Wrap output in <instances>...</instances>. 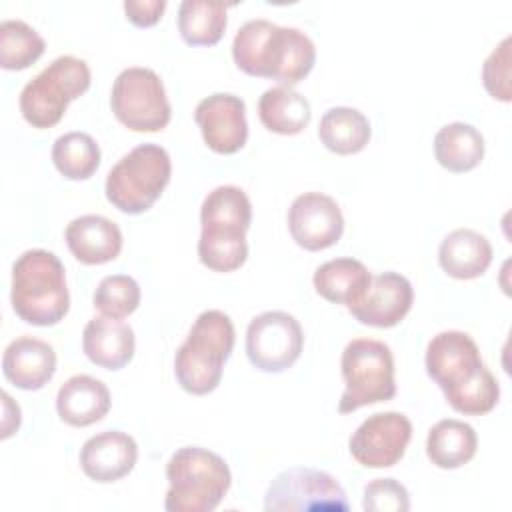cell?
Returning <instances> with one entry per match:
<instances>
[{
	"label": "cell",
	"instance_id": "83f0119b",
	"mask_svg": "<svg viewBox=\"0 0 512 512\" xmlns=\"http://www.w3.org/2000/svg\"><path fill=\"white\" fill-rule=\"evenodd\" d=\"M228 4L184 0L178 6V32L188 46H214L224 36Z\"/></svg>",
	"mask_w": 512,
	"mask_h": 512
},
{
	"label": "cell",
	"instance_id": "277c9868",
	"mask_svg": "<svg viewBox=\"0 0 512 512\" xmlns=\"http://www.w3.org/2000/svg\"><path fill=\"white\" fill-rule=\"evenodd\" d=\"M234 324L222 310H204L194 320L174 356V374L182 390L204 396L218 388L226 360L234 350Z\"/></svg>",
	"mask_w": 512,
	"mask_h": 512
},
{
	"label": "cell",
	"instance_id": "ffe728a7",
	"mask_svg": "<svg viewBox=\"0 0 512 512\" xmlns=\"http://www.w3.org/2000/svg\"><path fill=\"white\" fill-rule=\"evenodd\" d=\"M82 350L92 364L104 370H120L134 358V330L118 318L94 316L84 326Z\"/></svg>",
	"mask_w": 512,
	"mask_h": 512
},
{
	"label": "cell",
	"instance_id": "44dd1931",
	"mask_svg": "<svg viewBox=\"0 0 512 512\" xmlns=\"http://www.w3.org/2000/svg\"><path fill=\"white\" fill-rule=\"evenodd\" d=\"M112 398L106 384L88 374L70 376L56 394V412L62 422L84 428L100 422L110 410Z\"/></svg>",
	"mask_w": 512,
	"mask_h": 512
},
{
	"label": "cell",
	"instance_id": "f1b7e54d",
	"mask_svg": "<svg viewBox=\"0 0 512 512\" xmlns=\"http://www.w3.org/2000/svg\"><path fill=\"white\" fill-rule=\"evenodd\" d=\"M52 162L68 180H88L100 166V146L86 132H68L56 138Z\"/></svg>",
	"mask_w": 512,
	"mask_h": 512
},
{
	"label": "cell",
	"instance_id": "d6986e66",
	"mask_svg": "<svg viewBox=\"0 0 512 512\" xmlns=\"http://www.w3.org/2000/svg\"><path fill=\"white\" fill-rule=\"evenodd\" d=\"M64 240L72 256L88 266L116 260L122 250V232L118 224L100 214L74 218L64 230Z\"/></svg>",
	"mask_w": 512,
	"mask_h": 512
},
{
	"label": "cell",
	"instance_id": "d4e9b609",
	"mask_svg": "<svg viewBox=\"0 0 512 512\" xmlns=\"http://www.w3.org/2000/svg\"><path fill=\"white\" fill-rule=\"evenodd\" d=\"M258 116L266 130L282 136L302 132L312 118L306 96L288 86H274L262 92L258 100Z\"/></svg>",
	"mask_w": 512,
	"mask_h": 512
},
{
	"label": "cell",
	"instance_id": "d6a6232c",
	"mask_svg": "<svg viewBox=\"0 0 512 512\" xmlns=\"http://www.w3.org/2000/svg\"><path fill=\"white\" fill-rule=\"evenodd\" d=\"M510 36H506L484 60L482 84L486 92L500 102L512 100L510 88Z\"/></svg>",
	"mask_w": 512,
	"mask_h": 512
},
{
	"label": "cell",
	"instance_id": "ba28073f",
	"mask_svg": "<svg viewBox=\"0 0 512 512\" xmlns=\"http://www.w3.org/2000/svg\"><path fill=\"white\" fill-rule=\"evenodd\" d=\"M90 68L82 58L64 54L52 60L20 92L22 118L32 128L56 126L68 104L90 88Z\"/></svg>",
	"mask_w": 512,
	"mask_h": 512
},
{
	"label": "cell",
	"instance_id": "9c48e42d",
	"mask_svg": "<svg viewBox=\"0 0 512 512\" xmlns=\"http://www.w3.org/2000/svg\"><path fill=\"white\" fill-rule=\"evenodd\" d=\"M110 108L132 132H160L168 126L172 106L160 76L142 66L122 70L110 94Z\"/></svg>",
	"mask_w": 512,
	"mask_h": 512
},
{
	"label": "cell",
	"instance_id": "5b68a950",
	"mask_svg": "<svg viewBox=\"0 0 512 512\" xmlns=\"http://www.w3.org/2000/svg\"><path fill=\"white\" fill-rule=\"evenodd\" d=\"M168 512H212L232 484V474L222 456L200 446L178 448L166 464Z\"/></svg>",
	"mask_w": 512,
	"mask_h": 512
},
{
	"label": "cell",
	"instance_id": "4316f807",
	"mask_svg": "<svg viewBox=\"0 0 512 512\" xmlns=\"http://www.w3.org/2000/svg\"><path fill=\"white\" fill-rule=\"evenodd\" d=\"M372 136L368 118L350 106H334L324 112L318 126L320 142L334 154L346 156L366 148Z\"/></svg>",
	"mask_w": 512,
	"mask_h": 512
},
{
	"label": "cell",
	"instance_id": "6da1fadb",
	"mask_svg": "<svg viewBox=\"0 0 512 512\" xmlns=\"http://www.w3.org/2000/svg\"><path fill=\"white\" fill-rule=\"evenodd\" d=\"M232 58L244 74L270 78L280 82V86L292 88L312 72L316 46L298 28L256 18L242 24L236 32Z\"/></svg>",
	"mask_w": 512,
	"mask_h": 512
},
{
	"label": "cell",
	"instance_id": "3957f363",
	"mask_svg": "<svg viewBox=\"0 0 512 512\" xmlns=\"http://www.w3.org/2000/svg\"><path fill=\"white\" fill-rule=\"evenodd\" d=\"M10 302L14 314L32 326H54L70 308L66 270L54 252L32 248L12 264Z\"/></svg>",
	"mask_w": 512,
	"mask_h": 512
},
{
	"label": "cell",
	"instance_id": "30bf717a",
	"mask_svg": "<svg viewBox=\"0 0 512 512\" xmlns=\"http://www.w3.org/2000/svg\"><path fill=\"white\" fill-rule=\"evenodd\" d=\"M264 508L268 512H346L350 504L332 474L296 466L274 476L264 494Z\"/></svg>",
	"mask_w": 512,
	"mask_h": 512
},
{
	"label": "cell",
	"instance_id": "e575fe53",
	"mask_svg": "<svg viewBox=\"0 0 512 512\" xmlns=\"http://www.w3.org/2000/svg\"><path fill=\"white\" fill-rule=\"evenodd\" d=\"M164 10H166V0H126L124 2L126 18L138 28L154 26L162 18Z\"/></svg>",
	"mask_w": 512,
	"mask_h": 512
},
{
	"label": "cell",
	"instance_id": "4fadbf2b",
	"mask_svg": "<svg viewBox=\"0 0 512 512\" xmlns=\"http://www.w3.org/2000/svg\"><path fill=\"white\" fill-rule=\"evenodd\" d=\"M426 374L440 386L444 396L474 380L486 366L470 334L444 330L432 336L426 346Z\"/></svg>",
	"mask_w": 512,
	"mask_h": 512
},
{
	"label": "cell",
	"instance_id": "603a6c76",
	"mask_svg": "<svg viewBox=\"0 0 512 512\" xmlns=\"http://www.w3.org/2000/svg\"><path fill=\"white\" fill-rule=\"evenodd\" d=\"M370 282L372 274L356 258L328 260L316 268L312 278L316 294L332 304H344L346 308H352L366 296Z\"/></svg>",
	"mask_w": 512,
	"mask_h": 512
},
{
	"label": "cell",
	"instance_id": "cb8c5ba5",
	"mask_svg": "<svg viewBox=\"0 0 512 512\" xmlns=\"http://www.w3.org/2000/svg\"><path fill=\"white\" fill-rule=\"evenodd\" d=\"M478 448L474 428L456 418L438 420L426 438V454L430 462L442 470H454L470 462Z\"/></svg>",
	"mask_w": 512,
	"mask_h": 512
},
{
	"label": "cell",
	"instance_id": "9a60e30c",
	"mask_svg": "<svg viewBox=\"0 0 512 512\" xmlns=\"http://www.w3.org/2000/svg\"><path fill=\"white\" fill-rule=\"evenodd\" d=\"M194 120L204 144L216 154H236L248 140L246 104L240 96L214 92L196 104Z\"/></svg>",
	"mask_w": 512,
	"mask_h": 512
},
{
	"label": "cell",
	"instance_id": "484cf974",
	"mask_svg": "<svg viewBox=\"0 0 512 512\" xmlns=\"http://www.w3.org/2000/svg\"><path fill=\"white\" fill-rule=\"evenodd\" d=\"M484 136L466 122L442 126L434 136V156L442 168L454 174L474 170L484 158Z\"/></svg>",
	"mask_w": 512,
	"mask_h": 512
},
{
	"label": "cell",
	"instance_id": "ac0fdd59",
	"mask_svg": "<svg viewBox=\"0 0 512 512\" xmlns=\"http://www.w3.org/2000/svg\"><path fill=\"white\" fill-rule=\"evenodd\" d=\"M2 372L4 378L20 390H40L56 372V352L40 338L20 336L4 350Z\"/></svg>",
	"mask_w": 512,
	"mask_h": 512
},
{
	"label": "cell",
	"instance_id": "e0dca14e",
	"mask_svg": "<svg viewBox=\"0 0 512 512\" xmlns=\"http://www.w3.org/2000/svg\"><path fill=\"white\" fill-rule=\"evenodd\" d=\"M136 460V440L120 430H104L90 436L80 450L82 472L100 484H110L128 476L136 466Z\"/></svg>",
	"mask_w": 512,
	"mask_h": 512
},
{
	"label": "cell",
	"instance_id": "7402d4cb",
	"mask_svg": "<svg viewBox=\"0 0 512 512\" xmlns=\"http://www.w3.org/2000/svg\"><path fill=\"white\" fill-rule=\"evenodd\" d=\"M440 268L458 280L482 276L492 262L488 238L472 228H458L444 236L438 248Z\"/></svg>",
	"mask_w": 512,
	"mask_h": 512
},
{
	"label": "cell",
	"instance_id": "f546056e",
	"mask_svg": "<svg viewBox=\"0 0 512 512\" xmlns=\"http://www.w3.org/2000/svg\"><path fill=\"white\" fill-rule=\"evenodd\" d=\"M46 50L44 38L24 20H2L0 24V66L4 70H24Z\"/></svg>",
	"mask_w": 512,
	"mask_h": 512
},
{
	"label": "cell",
	"instance_id": "8fae6325",
	"mask_svg": "<svg viewBox=\"0 0 512 512\" xmlns=\"http://www.w3.org/2000/svg\"><path fill=\"white\" fill-rule=\"evenodd\" d=\"M304 332L300 322L282 310L254 316L246 328V356L262 372L288 370L302 354Z\"/></svg>",
	"mask_w": 512,
	"mask_h": 512
},
{
	"label": "cell",
	"instance_id": "5bb4252c",
	"mask_svg": "<svg viewBox=\"0 0 512 512\" xmlns=\"http://www.w3.org/2000/svg\"><path fill=\"white\" fill-rule=\"evenodd\" d=\"M292 240L310 252L334 246L344 232V216L336 200L322 192H304L288 208Z\"/></svg>",
	"mask_w": 512,
	"mask_h": 512
},
{
	"label": "cell",
	"instance_id": "7c38bea8",
	"mask_svg": "<svg viewBox=\"0 0 512 512\" xmlns=\"http://www.w3.org/2000/svg\"><path fill=\"white\" fill-rule=\"evenodd\" d=\"M412 422L400 412L368 416L348 440L352 458L364 468H390L398 464L410 444Z\"/></svg>",
	"mask_w": 512,
	"mask_h": 512
},
{
	"label": "cell",
	"instance_id": "52a82bcc",
	"mask_svg": "<svg viewBox=\"0 0 512 512\" xmlns=\"http://www.w3.org/2000/svg\"><path fill=\"white\" fill-rule=\"evenodd\" d=\"M340 370L344 392L338 402L340 414H350L362 406L388 402L396 396L394 356L388 344L374 338H354L346 344Z\"/></svg>",
	"mask_w": 512,
	"mask_h": 512
},
{
	"label": "cell",
	"instance_id": "7a4b0ae2",
	"mask_svg": "<svg viewBox=\"0 0 512 512\" xmlns=\"http://www.w3.org/2000/svg\"><path fill=\"white\" fill-rule=\"evenodd\" d=\"M250 222L252 204L242 188L226 184L208 192L200 206V262L214 272L238 270L248 258Z\"/></svg>",
	"mask_w": 512,
	"mask_h": 512
},
{
	"label": "cell",
	"instance_id": "2e32d148",
	"mask_svg": "<svg viewBox=\"0 0 512 512\" xmlns=\"http://www.w3.org/2000/svg\"><path fill=\"white\" fill-rule=\"evenodd\" d=\"M412 302L414 290L410 280L398 272H382L372 276L366 296L348 312L364 326L392 328L404 320Z\"/></svg>",
	"mask_w": 512,
	"mask_h": 512
},
{
	"label": "cell",
	"instance_id": "4dcf8cb0",
	"mask_svg": "<svg viewBox=\"0 0 512 512\" xmlns=\"http://www.w3.org/2000/svg\"><path fill=\"white\" fill-rule=\"evenodd\" d=\"M140 286L132 276L112 274L100 280L94 290V308L108 318H126L140 304Z\"/></svg>",
	"mask_w": 512,
	"mask_h": 512
},
{
	"label": "cell",
	"instance_id": "836d02e7",
	"mask_svg": "<svg viewBox=\"0 0 512 512\" xmlns=\"http://www.w3.org/2000/svg\"><path fill=\"white\" fill-rule=\"evenodd\" d=\"M362 508L366 512H406L410 510V496L398 480L376 478L364 486Z\"/></svg>",
	"mask_w": 512,
	"mask_h": 512
},
{
	"label": "cell",
	"instance_id": "1f68e13d",
	"mask_svg": "<svg viewBox=\"0 0 512 512\" xmlns=\"http://www.w3.org/2000/svg\"><path fill=\"white\" fill-rule=\"evenodd\" d=\"M500 400V384L494 374L484 366L480 374L466 386L446 396V402L464 416H482L494 410Z\"/></svg>",
	"mask_w": 512,
	"mask_h": 512
},
{
	"label": "cell",
	"instance_id": "8992f818",
	"mask_svg": "<svg viewBox=\"0 0 512 512\" xmlns=\"http://www.w3.org/2000/svg\"><path fill=\"white\" fill-rule=\"evenodd\" d=\"M172 162L160 144H138L108 172L104 192L124 214H142L154 206L170 182Z\"/></svg>",
	"mask_w": 512,
	"mask_h": 512
}]
</instances>
